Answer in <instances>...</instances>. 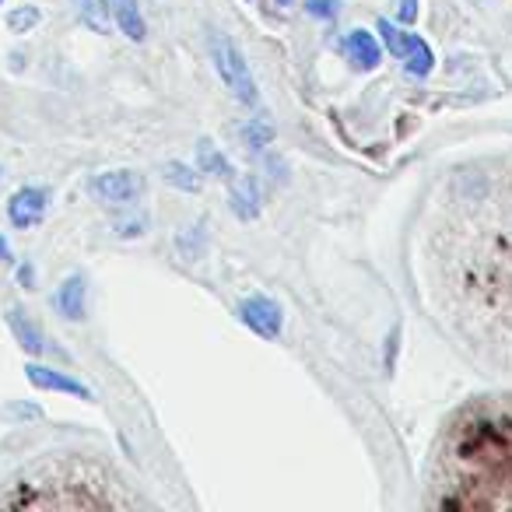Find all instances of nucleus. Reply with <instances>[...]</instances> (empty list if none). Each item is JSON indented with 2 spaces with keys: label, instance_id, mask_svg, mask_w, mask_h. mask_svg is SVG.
Returning a JSON list of instances; mask_svg holds the SVG:
<instances>
[{
  "label": "nucleus",
  "instance_id": "f257e3e1",
  "mask_svg": "<svg viewBox=\"0 0 512 512\" xmlns=\"http://www.w3.org/2000/svg\"><path fill=\"white\" fill-rule=\"evenodd\" d=\"M211 57H214V67H218V74H221V81H225L228 92H232L242 106H256L260 95H256V81H253V74H249V64L239 53V46L228 43L225 36H214L211 39Z\"/></svg>",
  "mask_w": 512,
  "mask_h": 512
},
{
  "label": "nucleus",
  "instance_id": "f03ea898",
  "mask_svg": "<svg viewBox=\"0 0 512 512\" xmlns=\"http://www.w3.org/2000/svg\"><path fill=\"white\" fill-rule=\"evenodd\" d=\"M379 36L386 39V46H390L393 57L404 60L407 71H411L414 78H425V74L432 71V64H435L432 46H428L421 36H414V32H400L393 22H379Z\"/></svg>",
  "mask_w": 512,
  "mask_h": 512
},
{
  "label": "nucleus",
  "instance_id": "7ed1b4c3",
  "mask_svg": "<svg viewBox=\"0 0 512 512\" xmlns=\"http://www.w3.org/2000/svg\"><path fill=\"white\" fill-rule=\"evenodd\" d=\"M239 320L246 323L256 337L274 341V337L281 334V327H285V309H281L271 295H249L239 306Z\"/></svg>",
  "mask_w": 512,
  "mask_h": 512
},
{
  "label": "nucleus",
  "instance_id": "20e7f679",
  "mask_svg": "<svg viewBox=\"0 0 512 512\" xmlns=\"http://www.w3.org/2000/svg\"><path fill=\"white\" fill-rule=\"evenodd\" d=\"M92 193L106 204H130V200L141 193V176L130 169H113V172H99L92 179Z\"/></svg>",
  "mask_w": 512,
  "mask_h": 512
},
{
  "label": "nucleus",
  "instance_id": "39448f33",
  "mask_svg": "<svg viewBox=\"0 0 512 512\" xmlns=\"http://www.w3.org/2000/svg\"><path fill=\"white\" fill-rule=\"evenodd\" d=\"M46 207H50V193L43 186H22L8 200V218L15 228H32L46 218Z\"/></svg>",
  "mask_w": 512,
  "mask_h": 512
},
{
  "label": "nucleus",
  "instance_id": "423d86ee",
  "mask_svg": "<svg viewBox=\"0 0 512 512\" xmlns=\"http://www.w3.org/2000/svg\"><path fill=\"white\" fill-rule=\"evenodd\" d=\"M25 376H29L32 386L39 390H53V393H71V397H81V400H92V390L78 379H71L67 372H57V369H46V365H25Z\"/></svg>",
  "mask_w": 512,
  "mask_h": 512
},
{
  "label": "nucleus",
  "instance_id": "0eeeda50",
  "mask_svg": "<svg viewBox=\"0 0 512 512\" xmlns=\"http://www.w3.org/2000/svg\"><path fill=\"white\" fill-rule=\"evenodd\" d=\"M85 278L81 274H71V278L64 281V285L57 288V295H53V309H57L64 320H85Z\"/></svg>",
  "mask_w": 512,
  "mask_h": 512
},
{
  "label": "nucleus",
  "instance_id": "6e6552de",
  "mask_svg": "<svg viewBox=\"0 0 512 512\" xmlns=\"http://www.w3.org/2000/svg\"><path fill=\"white\" fill-rule=\"evenodd\" d=\"M109 11H113V22L120 25V32L134 43H141L148 36V25H144L141 4L137 0H109Z\"/></svg>",
  "mask_w": 512,
  "mask_h": 512
},
{
  "label": "nucleus",
  "instance_id": "1a4fd4ad",
  "mask_svg": "<svg viewBox=\"0 0 512 512\" xmlns=\"http://www.w3.org/2000/svg\"><path fill=\"white\" fill-rule=\"evenodd\" d=\"M348 57H351V64L358 67V71H372V67H379V43H376V36L372 32H365V29H355L348 36Z\"/></svg>",
  "mask_w": 512,
  "mask_h": 512
},
{
  "label": "nucleus",
  "instance_id": "9d476101",
  "mask_svg": "<svg viewBox=\"0 0 512 512\" xmlns=\"http://www.w3.org/2000/svg\"><path fill=\"white\" fill-rule=\"evenodd\" d=\"M8 327H11V334H15V341L22 344L29 355H43V348H46L43 330L29 320V313H22V309H8Z\"/></svg>",
  "mask_w": 512,
  "mask_h": 512
},
{
  "label": "nucleus",
  "instance_id": "9b49d317",
  "mask_svg": "<svg viewBox=\"0 0 512 512\" xmlns=\"http://www.w3.org/2000/svg\"><path fill=\"white\" fill-rule=\"evenodd\" d=\"M232 211L239 218H256L260 214V186H256V176H239L232 186Z\"/></svg>",
  "mask_w": 512,
  "mask_h": 512
},
{
  "label": "nucleus",
  "instance_id": "f8f14e48",
  "mask_svg": "<svg viewBox=\"0 0 512 512\" xmlns=\"http://www.w3.org/2000/svg\"><path fill=\"white\" fill-rule=\"evenodd\" d=\"M74 11H78V18L92 32L109 36V29H113V11H109V0H74Z\"/></svg>",
  "mask_w": 512,
  "mask_h": 512
},
{
  "label": "nucleus",
  "instance_id": "ddd939ff",
  "mask_svg": "<svg viewBox=\"0 0 512 512\" xmlns=\"http://www.w3.org/2000/svg\"><path fill=\"white\" fill-rule=\"evenodd\" d=\"M197 165H200V172H207V176L235 179V169L228 165V158L221 155V151L214 148L211 141H200V144H197Z\"/></svg>",
  "mask_w": 512,
  "mask_h": 512
},
{
  "label": "nucleus",
  "instance_id": "4468645a",
  "mask_svg": "<svg viewBox=\"0 0 512 512\" xmlns=\"http://www.w3.org/2000/svg\"><path fill=\"white\" fill-rule=\"evenodd\" d=\"M162 172H165V183H169V186H179V190H186V193H197L200 190V176L190 169V165L169 162Z\"/></svg>",
  "mask_w": 512,
  "mask_h": 512
},
{
  "label": "nucleus",
  "instance_id": "2eb2a0df",
  "mask_svg": "<svg viewBox=\"0 0 512 512\" xmlns=\"http://www.w3.org/2000/svg\"><path fill=\"white\" fill-rule=\"evenodd\" d=\"M8 25H11V32H29V29H36V25H39V8H32V4H25V8H15L8 15Z\"/></svg>",
  "mask_w": 512,
  "mask_h": 512
},
{
  "label": "nucleus",
  "instance_id": "dca6fc26",
  "mask_svg": "<svg viewBox=\"0 0 512 512\" xmlns=\"http://www.w3.org/2000/svg\"><path fill=\"white\" fill-rule=\"evenodd\" d=\"M274 141V127L271 123H264V120H249V127H246V144L249 148H264V144H271Z\"/></svg>",
  "mask_w": 512,
  "mask_h": 512
},
{
  "label": "nucleus",
  "instance_id": "f3484780",
  "mask_svg": "<svg viewBox=\"0 0 512 512\" xmlns=\"http://www.w3.org/2000/svg\"><path fill=\"white\" fill-rule=\"evenodd\" d=\"M313 18H334L337 15V0H309L306 4Z\"/></svg>",
  "mask_w": 512,
  "mask_h": 512
},
{
  "label": "nucleus",
  "instance_id": "a211bd4d",
  "mask_svg": "<svg viewBox=\"0 0 512 512\" xmlns=\"http://www.w3.org/2000/svg\"><path fill=\"white\" fill-rule=\"evenodd\" d=\"M400 18H404V25H414V18H418V0H400Z\"/></svg>",
  "mask_w": 512,
  "mask_h": 512
},
{
  "label": "nucleus",
  "instance_id": "6ab92c4d",
  "mask_svg": "<svg viewBox=\"0 0 512 512\" xmlns=\"http://www.w3.org/2000/svg\"><path fill=\"white\" fill-rule=\"evenodd\" d=\"M32 278H36V274H32V267L25 264L22 271H18V281H22V285H32Z\"/></svg>",
  "mask_w": 512,
  "mask_h": 512
},
{
  "label": "nucleus",
  "instance_id": "aec40b11",
  "mask_svg": "<svg viewBox=\"0 0 512 512\" xmlns=\"http://www.w3.org/2000/svg\"><path fill=\"white\" fill-rule=\"evenodd\" d=\"M0 260H4V264L11 260V249H8V239H4V235H0Z\"/></svg>",
  "mask_w": 512,
  "mask_h": 512
},
{
  "label": "nucleus",
  "instance_id": "412c9836",
  "mask_svg": "<svg viewBox=\"0 0 512 512\" xmlns=\"http://www.w3.org/2000/svg\"><path fill=\"white\" fill-rule=\"evenodd\" d=\"M278 4H292V0H278Z\"/></svg>",
  "mask_w": 512,
  "mask_h": 512
}]
</instances>
